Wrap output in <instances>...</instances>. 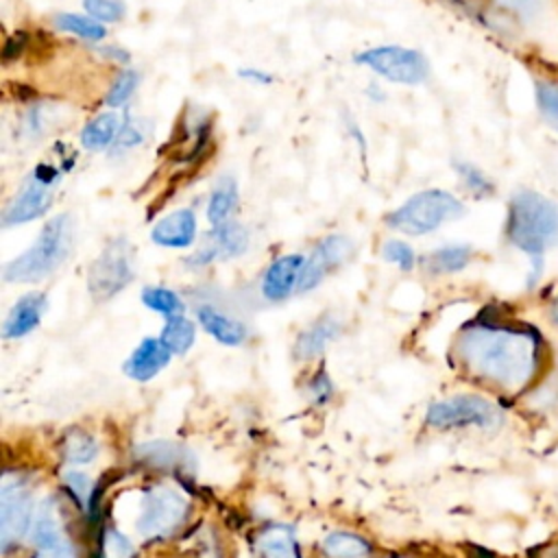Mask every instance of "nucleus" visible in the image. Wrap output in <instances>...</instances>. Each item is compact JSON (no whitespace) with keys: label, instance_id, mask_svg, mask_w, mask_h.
<instances>
[{"label":"nucleus","instance_id":"nucleus-36","mask_svg":"<svg viewBox=\"0 0 558 558\" xmlns=\"http://www.w3.org/2000/svg\"><path fill=\"white\" fill-rule=\"evenodd\" d=\"M144 142V129H142V122L140 120H133L131 116L124 113V122H122V129H120V135L113 144V153H124V150H131V148H137L140 144Z\"/></svg>","mask_w":558,"mask_h":558},{"label":"nucleus","instance_id":"nucleus-8","mask_svg":"<svg viewBox=\"0 0 558 558\" xmlns=\"http://www.w3.org/2000/svg\"><path fill=\"white\" fill-rule=\"evenodd\" d=\"M187 499L168 486H153L142 495L135 530L142 538H163L187 517Z\"/></svg>","mask_w":558,"mask_h":558},{"label":"nucleus","instance_id":"nucleus-20","mask_svg":"<svg viewBox=\"0 0 558 558\" xmlns=\"http://www.w3.org/2000/svg\"><path fill=\"white\" fill-rule=\"evenodd\" d=\"M52 24L57 31L72 35L76 39H83L87 44H98L107 37V24L98 22L96 17H92L87 13H72V11L57 13L52 17Z\"/></svg>","mask_w":558,"mask_h":558},{"label":"nucleus","instance_id":"nucleus-6","mask_svg":"<svg viewBox=\"0 0 558 558\" xmlns=\"http://www.w3.org/2000/svg\"><path fill=\"white\" fill-rule=\"evenodd\" d=\"M61 177H63L61 168L46 161L37 163L28 172L17 194L7 203L2 211V227H17L46 216L48 209L52 207L54 187L59 185Z\"/></svg>","mask_w":558,"mask_h":558},{"label":"nucleus","instance_id":"nucleus-35","mask_svg":"<svg viewBox=\"0 0 558 558\" xmlns=\"http://www.w3.org/2000/svg\"><path fill=\"white\" fill-rule=\"evenodd\" d=\"M83 11L102 24H116L126 15L122 0H83Z\"/></svg>","mask_w":558,"mask_h":558},{"label":"nucleus","instance_id":"nucleus-18","mask_svg":"<svg viewBox=\"0 0 558 558\" xmlns=\"http://www.w3.org/2000/svg\"><path fill=\"white\" fill-rule=\"evenodd\" d=\"M198 323L205 327L207 333H211L220 344L227 347H238L246 338V327L240 320L222 314L211 305L198 307Z\"/></svg>","mask_w":558,"mask_h":558},{"label":"nucleus","instance_id":"nucleus-21","mask_svg":"<svg viewBox=\"0 0 558 558\" xmlns=\"http://www.w3.org/2000/svg\"><path fill=\"white\" fill-rule=\"evenodd\" d=\"M240 203V190L233 177H222L207 201V220L211 222V227L222 225L227 220H231L233 211L238 209Z\"/></svg>","mask_w":558,"mask_h":558},{"label":"nucleus","instance_id":"nucleus-15","mask_svg":"<svg viewBox=\"0 0 558 558\" xmlns=\"http://www.w3.org/2000/svg\"><path fill=\"white\" fill-rule=\"evenodd\" d=\"M170 349L161 338H144L124 364V371L135 381H148L159 375L170 362Z\"/></svg>","mask_w":558,"mask_h":558},{"label":"nucleus","instance_id":"nucleus-33","mask_svg":"<svg viewBox=\"0 0 558 558\" xmlns=\"http://www.w3.org/2000/svg\"><path fill=\"white\" fill-rule=\"evenodd\" d=\"M96 453H98V445L85 432L74 429L63 440V456L70 464H87L96 458Z\"/></svg>","mask_w":558,"mask_h":558},{"label":"nucleus","instance_id":"nucleus-30","mask_svg":"<svg viewBox=\"0 0 558 558\" xmlns=\"http://www.w3.org/2000/svg\"><path fill=\"white\" fill-rule=\"evenodd\" d=\"M194 336H196L194 323L181 314L170 316L161 331V340L172 353H185L192 347Z\"/></svg>","mask_w":558,"mask_h":558},{"label":"nucleus","instance_id":"nucleus-7","mask_svg":"<svg viewBox=\"0 0 558 558\" xmlns=\"http://www.w3.org/2000/svg\"><path fill=\"white\" fill-rule=\"evenodd\" d=\"M135 277L133 248L126 238L111 240L94 259L87 272V288L96 301H109Z\"/></svg>","mask_w":558,"mask_h":558},{"label":"nucleus","instance_id":"nucleus-24","mask_svg":"<svg viewBox=\"0 0 558 558\" xmlns=\"http://www.w3.org/2000/svg\"><path fill=\"white\" fill-rule=\"evenodd\" d=\"M323 551L327 558H366L371 543L353 532H329L323 541Z\"/></svg>","mask_w":558,"mask_h":558},{"label":"nucleus","instance_id":"nucleus-16","mask_svg":"<svg viewBox=\"0 0 558 558\" xmlns=\"http://www.w3.org/2000/svg\"><path fill=\"white\" fill-rule=\"evenodd\" d=\"M124 116H120L116 109L109 111H100L94 118H89L81 131H78V144L89 150V153H102V150H111L120 129H122Z\"/></svg>","mask_w":558,"mask_h":558},{"label":"nucleus","instance_id":"nucleus-26","mask_svg":"<svg viewBox=\"0 0 558 558\" xmlns=\"http://www.w3.org/2000/svg\"><path fill=\"white\" fill-rule=\"evenodd\" d=\"M140 81H142V74L135 70V68H120L118 74L113 76V81L109 83L105 96H102V102L105 107L109 109H120V107H126V102L133 98V94L137 92L140 87Z\"/></svg>","mask_w":558,"mask_h":558},{"label":"nucleus","instance_id":"nucleus-34","mask_svg":"<svg viewBox=\"0 0 558 558\" xmlns=\"http://www.w3.org/2000/svg\"><path fill=\"white\" fill-rule=\"evenodd\" d=\"M142 301H144V305H146L148 310L159 312V314L174 316V314H181V312H183V301H181V296H179L174 290L163 288V286H148V288H144Z\"/></svg>","mask_w":558,"mask_h":558},{"label":"nucleus","instance_id":"nucleus-3","mask_svg":"<svg viewBox=\"0 0 558 558\" xmlns=\"http://www.w3.org/2000/svg\"><path fill=\"white\" fill-rule=\"evenodd\" d=\"M74 242V227L68 214L50 218L39 231L37 240L4 268V279L15 283H35L54 272L70 255Z\"/></svg>","mask_w":558,"mask_h":558},{"label":"nucleus","instance_id":"nucleus-23","mask_svg":"<svg viewBox=\"0 0 558 558\" xmlns=\"http://www.w3.org/2000/svg\"><path fill=\"white\" fill-rule=\"evenodd\" d=\"M257 547L266 558H301L294 530L290 525H272L257 538Z\"/></svg>","mask_w":558,"mask_h":558},{"label":"nucleus","instance_id":"nucleus-25","mask_svg":"<svg viewBox=\"0 0 558 558\" xmlns=\"http://www.w3.org/2000/svg\"><path fill=\"white\" fill-rule=\"evenodd\" d=\"M471 255H473L471 246H466V244H449V246L432 251L425 257V266H427V270L438 272V275L458 272V270L466 268V264L471 262Z\"/></svg>","mask_w":558,"mask_h":558},{"label":"nucleus","instance_id":"nucleus-19","mask_svg":"<svg viewBox=\"0 0 558 558\" xmlns=\"http://www.w3.org/2000/svg\"><path fill=\"white\" fill-rule=\"evenodd\" d=\"M340 333V323L333 316H325L316 320L312 327H307L294 347V353L299 360H312L325 351V347L338 338Z\"/></svg>","mask_w":558,"mask_h":558},{"label":"nucleus","instance_id":"nucleus-13","mask_svg":"<svg viewBox=\"0 0 558 558\" xmlns=\"http://www.w3.org/2000/svg\"><path fill=\"white\" fill-rule=\"evenodd\" d=\"M246 248H248V231L240 222L227 220V222L214 227L211 242L207 246H203L198 253H194L187 262L205 266L218 257H238Z\"/></svg>","mask_w":558,"mask_h":558},{"label":"nucleus","instance_id":"nucleus-12","mask_svg":"<svg viewBox=\"0 0 558 558\" xmlns=\"http://www.w3.org/2000/svg\"><path fill=\"white\" fill-rule=\"evenodd\" d=\"M198 231L194 209L181 207L157 220L150 229V240L163 248H187L194 244Z\"/></svg>","mask_w":558,"mask_h":558},{"label":"nucleus","instance_id":"nucleus-32","mask_svg":"<svg viewBox=\"0 0 558 558\" xmlns=\"http://www.w3.org/2000/svg\"><path fill=\"white\" fill-rule=\"evenodd\" d=\"M506 15L521 24H536L547 13V0H493Z\"/></svg>","mask_w":558,"mask_h":558},{"label":"nucleus","instance_id":"nucleus-10","mask_svg":"<svg viewBox=\"0 0 558 558\" xmlns=\"http://www.w3.org/2000/svg\"><path fill=\"white\" fill-rule=\"evenodd\" d=\"M33 495L24 480L7 477L0 488V547L9 551L28 530Z\"/></svg>","mask_w":558,"mask_h":558},{"label":"nucleus","instance_id":"nucleus-27","mask_svg":"<svg viewBox=\"0 0 558 558\" xmlns=\"http://www.w3.org/2000/svg\"><path fill=\"white\" fill-rule=\"evenodd\" d=\"M65 538L61 536V525L57 519V512L52 508L50 501H46L33 523V543L41 549V551H50L54 549L59 543H63Z\"/></svg>","mask_w":558,"mask_h":558},{"label":"nucleus","instance_id":"nucleus-5","mask_svg":"<svg viewBox=\"0 0 558 558\" xmlns=\"http://www.w3.org/2000/svg\"><path fill=\"white\" fill-rule=\"evenodd\" d=\"M353 61L371 70L379 78L397 85L416 87L429 78L427 57L416 48H408L399 44H381V46L364 48L353 54Z\"/></svg>","mask_w":558,"mask_h":558},{"label":"nucleus","instance_id":"nucleus-37","mask_svg":"<svg viewBox=\"0 0 558 558\" xmlns=\"http://www.w3.org/2000/svg\"><path fill=\"white\" fill-rule=\"evenodd\" d=\"M381 255L397 264L401 270H412L414 268V262H416V255L412 251V246L403 240H388L384 246H381Z\"/></svg>","mask_w":558,"mask_h":558},{"label":"nucleus","instance_id":"nucleus-29","mask_svg":"<svg viewBox=\"0 0 558 558\" xmlns=\"http://www.w3.org/2000/svg\"><path fill=\"white\" fill-rule=\"evenodd\" d=\"M460 183L464 185V190L475 196V198H486V196H493L495 194V183L493 179L475 163L466 161V159H453L451 161Z\"/></svg>","mask_w":558,"mask_h":558},{"label":"nucleus","instance_id":"nucleus-22","mask_svg":"<svg viewBox=\"0 0 558 558\" xmlns=\"http://www.w3.org/2000/svg\"><path fill=\"white\" fill-rule=\"evenodd\" d=\"M135 456L153 466H159V469H177V466H190L192 462V453L177 445V442H142L137 449H135Z\"/></svg>","mask_w":558,"mask_h":558},{"label":"nucleus","instance_id":"nucleus-11","mask_svg":"<svg viewBox=\"0 0 558 558\" xmlns=\"http://www.w3.org/2000/svg\"><path fill=\"white\" fill-rule=\"evenodd\" d=\"M351 251H353V242L342 233H331L323 238L312 251V255L305 259V266L299 279V290L307 292L316 288L331 268L340 266L351 255Z\"/></svg>","mask_w":558,"mask_h":558},{"label":"nucleus","instance_id":"nucleus-44","mask_svg":"<svg viewBox=\"0 0 558 558\" xmlns=\"http://www.w3.org/2000/svg\"><path fill=\"white\" fill-rule=\"evenodd\" d=\"M98 52L102 54V57H107V59H113V61H118V63H129V54H126V50H122V48H116V46H107V48H98Z\"/></svg>","mask_w":558,"mask_h":558},{"label":"nucleus","instance_id":"nucleus-42","mask_svg":"<svg viewBox=\"0 0 558 558\" xmlns=\"http://www.w3.org/2000/svg\"><path fill=\"white\" fill-rule=\"evenodd\" d=\"M310 390H312V399H314V401H325V399L331 397L333 386H331V381H329V377H327L325 373H318V375L312 379Z\"/></svg>","mask_w":558,"mask_h":558},{"label":"nucleus","instance_id":"nucleus-4","mask_svg":"<svg viewBox=\"0 0 558 558\" xmlns=\"http://www.w3.org/2000/svg\"><path fill=\"white\" fill-rule=\"evenodd\" d=\"M464 203L440 187H429L412 194L405 203L386 216V225L399 233L425 235L440 229L449 220L464 216Z\"/></svg>","mask_w":558,"mask_h":558},{"label":"nucleus","instance_id":"nucleus-1","mask_svg":"<svg viewBox=\"0 0 558 558\" xmlns=\"http://www.w3.org/2000/svg\"><path fill=\"white\" fill-rule=\"evenodd\" d=\"M456 353L475 377L517 392L538 368L541 342L532 329L475 323L460 333Z\"/></svg>","mask_w":558,"mask_h":558},{"label":"nucleus","instance_id":"nucleus-41","mask_svg":"<svg viewBox=\"0 0 558 558\" xmlns=\"http://www.w3.org/2000/svg\"><path fill=\"white\" fill-rule=\"evenodd\" d=\"M238 76L244 78L246 83H253V85H270V83H275V76L268 70H262V68H240Z\"/></svg>","mask_w":558,"mask_h":558},{"label":"nucleus","instance_id":"nucleus-40","mask_svg":"<svg viewBox=\"0 0 558 558\" xmlns=\"http://www.w3.org/2000/svg\"><path fill=\"white\" fill-rule=\"evenodd\" d=\"M63 480H65V484L70 486V490L74 493V497H76L81 504H85V501L89 499V482H87L85 475L70 471V473L63 475Z\"/></svg>","mask_w":558,"mask_h":558},{"label":"nucleus","instance_id":"nucleus-45","mask_svg":"<svg viewBox=\"0 0 558 558\" xmlns=\"http://www.w3.org/2000/svg\"><path fill=\"white\" fill-rule=\"evenodd\" d=\"M347 122H349V124H347V126H349V135H353V137H355V144H357V146H360V150L364 153V150H366V142H364V133H362V129H360L353 120H347Z\"/></svg>","mask_w":558,"mask_h":558},{"label":"nucleus","instance_id":"nucleus-9","mask_svg":"<svg viewBox=\"0 0 558 558\" xmlns=\"http://www.w3.org/2000/svg\"><path fill=\"white\" fill-rule=\"evenodd\" d=\"M427 423L438 429L449 427H495L501 423L499 408L480 395H456L451 399L432 403L427 410Z\"/></svg>","mask_w":558,"mask_h":558},{"label":"nucleus","instance_id":"nucleus-31","mask_svg":"<svg viewBox=\"0 0 558 558\" xmlns=\"http://www.w3.org/2000/svg\"><path fill=\"white\" fill-rule=\"evenodd\" d=\"M534 100L536 111L547 126L558 131V81L536 78L534 81Z\"/></svg>","mask_w":558,"mask_h":558},{"label":"nucleus","instance_id":"nucleus-2","mask_svg":"<svg viewBox=\"0 0 558 558\" xmlns=\"http://www.w3.org/2000/svg\"><path fill=\"white\" fill-rule=\"evenodd\" d=\"M506 238L532 259L536 279L545 253L558 244V205L536 190H517L506 209Z\"/></svg>","mask_w":558,"mask_h":558},{"label":"nucleus","instance_id":"nucleus-14","mask_svg":"<svg viewBox=\"0 0 558 558\" xmlns=\"http://www.w3.org/2000/svg\"><path fill=\"white\" fill-rule=\"evenodd\" d=\"M305 266V257L299 253L277 257L264 272L262 292L268 301H283L288 299L294 288H299L301 270Z\"/></svg>","mask_w":558,"mask_h":558},{"label":"nucleus","instance_id":"nucleus-38","mask_svg":"<svg viewBox=\"0 0 558 558\" xmlns=\"http://www.w3.org/2000/svg\"><path fill=\"white\" fill-rule=\"evenodd\" d=\"M133 554V545L126 536L116 530H109L105 536V556L107 558H129Z\"/></svg>","mask_w":558,"mask_h":558},{"label":"nucleus","instance_id":"nucleus-43","mask_svg":"<svg viewBox=\"0 0 558 558\" xmlns=\"http://www.w3.org/2000/svg\"><path fill=\"white\" fill-rule=\"evenodd\" d=\"M46 554H48V558H76V551H74V547H72L70 541L59 543L54 549H50V551H46Z\"/></svg>","mask_w":558,"mask_h":558},{"label":"nucleus","instance_id":"nucleus-28","mask_svg":"<svg viewBox=\"0 0 558 558\" xmlns=\"http://www.w3.org/2000/svg\"><path fill=\"white\" fill-rule=\"evenodd\" d=\"M54 107H50V102H33L26 107V111L22 113V120H20V135L26 137L28 142H37L39 137H44L52 122H54Z\"/></svg>","mask_w":558,"mask_h":558},{"label":"nucleus","instance_id":"nucleus-17","mask_svg":"<svg viewBox=\"0 0 558 558\" xmlns=\"http://www.w3.org/2000/svg\"><path fill=\"white\" fill-rule=\"evenodd\" d=\"M46 305L48 301L41 292H28L22 299H17L2 325V336L11 340V338H22L31 333L39 325L46 312Z\"/></svg>","mask_w":558,"mask_h":558},{"label":"nucleus","instance_id":"nucleus-39","mask_svg":"<svg viewBox=\"0 0 558 558\" xmlns=\"http://www.w3.org/2000/svg\"><path fill=\"white\" fill-rule=\"evenodd\" d=\"M28 44V35L24 31H15L13 35H9V39L4 41V48H2V59L9 61V59H15L22 54V50L26 48Z\"/></svg>","mask_w":558,"mask_h":558},{"label":"nucleus","instance_id":"nucleus-46","mask_svg":"<svg viewBox=\"0 0 558 558\" xmlns=\"http://www.w3.org/2000/svg\"><path fill=\"white\" fill-rule=\"evenodd\" d=\"M554 320L558 323V301H556V305H554Z\"/></svg>","mask_w":558,"mask_h":558}]
</instances>
